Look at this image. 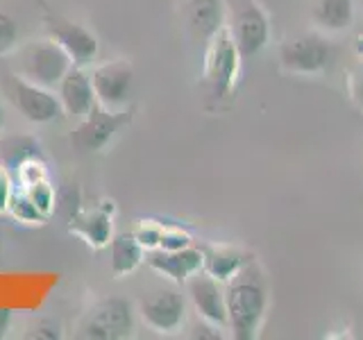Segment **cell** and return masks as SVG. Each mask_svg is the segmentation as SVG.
Here are the masks:
<instances>
[{
    "label": "cell",
    "mask_w": 363,
    "mask_h": 340,
    "mask_svg": "<svg viewBox=\"0 0 363 340\" xmlns=\"http://www.w3.org/2000/svg\"><path fill=\"white\" fill-rule=\"evenodd\" d=\"M236 48L241 57L257 55L268 43V21L261 9L250 5L236 18Z\"/></svg>",
    "instance_id": "9a60e30c"
},
{
    "label": "cell",
    "mask_w": 363,
    "mask_h": 340,
    "mask_svg": "<svg viewBox=\"0 0 363 340\" xmlns=\"http://www.w3.org/2000/svg\"><path fill=\"white\" fill-rule=\"evenodd\" d=\"M134 313L128 300L111 298L100 302L79 327V336L94 340H121L132 334Z\"/></svg>",
    "instance_id": "5b68a950"
},
{
    "label": "cell",
    "mask_w": 363,
    "mask_h": 340,
    "mask_svg": "<svg viewBox=\"0 0 363 340\" xmlns=\"http://www.w3.org/2000/svg\"><path fill=\"white\" fill-rule=\"evenodd\" d=\"M184 300L173 290L157 293L152 298L141 302V317L143 322L157 334H170L177 332L184 322Z\"/></svg>",
    "instance_id": "8fae6325"
},
{
    "label": "cell",
    "mask_w": 363,
    "mask_h": 340,
    "mask_svg": "<svg viewBox=\"0 0 363 340\" xmlns=\"http://www.w3.org/2000/svg\"><path fill=\"white\" fill-rule=\"evenodd\" d=\"M281 66L293 73H318L329 62V48L318 37H300L281 45Z\"/></svg>",
    "instance_id": "4fadbf2b"
},
{
    "label": "cell",
    "mask_w": 363,
    "mask_h": 340,
    "mask_svg": "<svg viewBox=\"0 0 363 340\" xmlns=\"http://www.w3.org/2000/svg\"><path fill=\"white\" fill-rule=\"evenodd\" d=\"M202 254H204L202 270L218 281H230L236 272L247 264V259L243 254L234 252V249H225V247H207V249H202Z\"/></svg>",
    "instance_id": "ac0fdd59"
},
{
    "label": "cell",
    "mask_w": 363,
    "mask_h": 340,
    "mask_svg": "<svg viewBox=\"0 0 363 340\" xmlns=\"http://www.w3.org/2000/svg\"><path fill=\"white\" fill-rule=\"evenodd\" d=\"M0 261H3V227H0Z\"/></svg>",
    "instance_id": "4dcf8cb0"
},
{
    "label": "cell",
    "mask_w": 363,
    "mask_h": 340,
    "mask_svg": "<svg viewBox=\"0 0 363 340\" xmlns=\"http://www.w3.org/2000/svg\"><path fill=\"white\" fill-rule=\"evenodd\" d=\"M315 18L329 30H343L352 26L354 7H352V0H320L315 9Z\"/></svg>",
    "instance_id": "d6986e66"
},
{
    "label": "cell",
    "mask_w": 363,
    "mask_h": 340,
    "mask_svg": "<svg viewBox=\"0 0 363 340\" xmlns=\"http://www.w3.org/2000/svg\"><path fill=\"white\" fill-rule=\"evenodd\" d=\"M68 230L82 238L91 249H102L113 238V213L100 204L94 209H77L68 218Z\"/></svg>",
    "instance_id": "5bb4252c"
},
{
    "label": "cell",
    "mask_w": 363,
    "mask_h": 340,
    "mask_svg": "<svg viewBox=\"0 0 363 340\" xmlns=\"http://www.w3.org/2000/svg\"><path fill=\"white\" fill-rule=\"evenodd\" d=\"M238 68V48L232 34L227 30H218L209 39V48L204 55V75L211 82L213 91L218 96L227 94L234 84Z\"/></svg>",
    "instance_id": "ba28073f"
},
{
    "label": "cell",
    "mask_w": 363,
    "mask_h": 340,
    "mask_svg": "<svg viewBox=\"0 0 363 340\" xmlns=\"http://www.w3.org/2000/svg\"><path fill=\"white\" fill-rule=\"evenodd\" d=\"M145 264L162 277L173 283H186L193 275H198L204 266L202 249L182 247V249H147Z\"/></svg>",
    "instance_id": "9c48e42d"
},
{
    "label": "cell",
    "mask_w": 363,
    "mask_h": 340,
    "mask_svg": "<svg viewBox=\"0 0 363 340\" xmlns=\"http://www.w3.org/2000/svg\"><path fill=\"white\" fill-rule=\"evenodd\" d=\"M134 109H107L100 102L91 109L84 118H79V125L73 134V143L82 152H100L113 141L125 125L132 123Z\"/></svg>",
    "instance_id": "3957f363"
},
{
    "label": "cell",
    "mask_w": 363,
    "mask_h": 340,
    "mask_svg": "<svg viewBox=\"0 0 363 340\" xmlns=\"http://www.w3.org/2000/svg\"><path fill=\"white\" fill-rule=\"evenodd\" d=\"M7 96L14 102V107L23 113V118L37 125H45L60 120L64 116V107L60 96L52 94V89L32 84L28 79L18 77L16 73L7 79Z\"/></svg>",
    "instance_id": "277c9868"
},
{
    "label": "cell",
    "mask_w": 363,
    "mask_h": 340,
    "mask_svg": "<svg viewBox=\"0 0 363 340\" xmlns=\"http://www.w3.org/2000/svg\"><path fill=\"white\" fill-rule=\"evenodd\" d=\"M3 125H5V113H3V107H0V130H3Z\"/></svg>",
    "instance_id": "1f68e13d"
},
{
    "label": "cell",
    "mask_w": 363,
    "mask_h": 340,
    "mask_svg": "<svg viewBox=\"0 0 363 340\" xmlns=\"http://www.w3.org/2000/svg\"><path fill=\"white\" fill-rule=\"evenodd\" d=\"M189 23L200 39H211L223 28V0H191Z\"/></svg>",
    "instance_id": "e0dca14e"
},
{
    "label": "cell",
    "mask_w": 363,
    "mask_h": 340,
    "mask_svg": "<svg viewBox=\"0 0 363 340\" xmlns=\"http://www.w3.org/2000/svg\"><path fill=\"white\" fill-rule=\"evenodd\" d=\"M189 298L196 306L198 315L202 320L211 324H227V302H225V290L220 288V281L213 279L211 275H193L189 281Z\"/></svg>",
    "instance_id": "7c38bea8"
},
{
    "label": "cell",
    "mask_w": 363,
    "mask_h": 340,
    "mask_svg": "<svg viewBox=\"0 0 363 340\" xmlns=\"http://www.w3.org/2000/svg\"><path fill=\"white\" fill-rule=\"evenodd\" d=\"M57 96H60L66 116H73L77 120L84 118L98 105L91 75L84 73V66H71V71L64 75L60 86H57Z\"/></svg>",
    "instance_id": "30bf717a"
},
{
    "label": "cell",
    "mask_w": 363,
    "mask_h": 340,
    "mask_svg": "<svg viewBox=\"0 0 363 340\" xmlns=\"http://www.w3.org/2000/svg\"><path fill=\"white\" fill-rule=\"evenodd\" d=\"M18 43V26L9 14L0 11V55H7Z\"/></svg>",
    "instance_id": "cb8c5ba5"
},
{
    "label": "cell",
    "mask_w": 363,
    "mask_h": 340,
    "mask_svg": "<svg viewBox=\"0 0 363 340\" xmlns=\"http://www.w3.org/2000/svg\"><path fill=\"white\" fill-rule=\"evenodd\" d=\"M45 30H48V37L71 57L73 66H86L91 60H96L100 43L89 28L62 16H48L45 18Z\"/></svg>",
    "instance_id": "52a82bcc"
},
{
    "label": "cell",
    "mask_w": 363,
    "mask_h": 340,
    "mask_svg": "<svg viewBox=\"0 0 363 340\" xmlns=\"http://www.w3.org/2000/svg\"><path fill=\"white\" fill-rule=\"evenodd\" d=\"M145 249L143 245L136 241L134 232H125L111 238L109 243V266L113 277H125L143 264Z\"/></svg>",
    "instance_id": "2e32d148"
},
{
    "label": "cell",
    "mask_w": 363,
    "mask_h": 340,
    "mask_svg": "<svg viewBox=\"0 0 363 340\" xmlns=\"http://www.w3.org/2000/svg\"><path fill=\"white\" fill-rule=\"evenodd\" d=\"M225 302L227 322L232 324L234 338L252 340L266 313V288L255 268L243 266L236 272L225 290Z\"/></svg>",
    "instance_id": "6da1fadb"
},
{
    "label": "cell",
    "mask_w": 363,
    "mask_h": 340,
    "mask_svg": "<svg viewBox=\"0 0 363 340\" xmlns=\"http://www.w3.org/2000/svg\"><path fill=\"white\" fill-rule=\"evenodd\" d=\"M14 181L9 179V175L5 173V170H0V213L7 211V204H9V198L11 193H14Z\"/></svg>",
    "instance_id": "484cf974"
},
{
    "label": "cell",
    "mask_w": 363,
    "mask_h": 340,
    "mask_svg": "<svg viewBox=\"0 0 363 340\" xmlns=\"http://www.w3.org/2000/svg\"><path fill=\"white\" fill-rule=\"evenodd\" d=\"M14 173H16V179L14 181H16L21 188H26V186L37 184V181L48 179V170H45L43 157H30V159H26V162H21L14 168Z\"/></svg>",
    "instance_id": "44dd1931"
},
{
    "label": "cell",
    "mask_w": 363,
    "mask_h": 340,
    "mask_svg": "<svg viewBox=\"0 0 363 340\" xmlns=\"http://www.w3.org/2000/svg\"><path fill=\"white\" fill-rule=\"evenodd\" d=\"M21 188V186H18ZM28 193V198L34 202V207H37L41 211V215L45 220L50 218L52 211H55V204H57V198H55V188L50 186V181L48 179H43V181H37V184H32V186H26L23 188Z\"/></svg>",
    "instance_id": "7402d4cb"
},
{
    "label": "cell",
    "mask_w": 363,
    "mask_h": 340,
    "mask_svg": "<svg viewBox=\"0 0 363 340\" xmlns=\"http://www.w3.org/2000/svg\"><path fill=\"white\" fill-rule=\"evenodd\" d=\"M357 98H359V102L363 105V68H361L359 79H357Z\"/></svg>",
    "instance_id": "f1b7e54d"
},
{
    "label": "cell",
    "mask_w": 363,
    "mask_h": 340,
    "mask_svg": "<svg viewBox=\"0 0 363 340\" xmlns=\"http://www.w3.org/2000/svg\"><path fill=\"white\" fill-rule=\"evenodd\" d=\"M7 213L14 220L23 222V225H43L45 222L41 211L34 207V202L28 198V193L23 188H18V186L14 188V193H11V198H9Z\"/></svg>",
    "instance_id": "ffe728a7"
},
{
    "label": "cell",
    "mask_w": 363,
    "mask_h": 340,
    "mask_svg": "<svg viewBox=\"0 0 363 340\" xmlns=\"http://www.w3.org/2000/svg\"><path fill=\"white\" fill-rule=\"evenodd\" d=\"M189 243H191V236L186 232L166 227L162 243H159V249H182V247H189Z\"/></svg>",
    "instance_id": "d4e9b609"
},
{
    "label": "cell",
    "mask_w": 363,
    "mask_h": 340,
    "mask_svg": "<svg viewBox=\"0 0 363 340\" xmlns=\"http://www.w3.org/2000/svg\"><path fill=\"white\" fill-rule=\"evenodd\" d=\"M9 327H11V311L5 309V306H0V338L7 336Z\"/></svg>",
    "instance_id": "4316f807"
},
{
    "label": "cell",
    "mask_w": 363,
    "mask_h": 340,
    "mask_svg": "<svg viewBox=\"0 0 363 340\" xmlns=\"http://www.w3.org/2000/svg\"><path fill=\"white\" fill-rule=\"evenodd\" d=\"M164 225L152 222V220H143L139 227L134 230L136 241L143 245V249H157L159 243H162V236H164Z\"/></svg>",
    "instance_id": "603a6c76"
},
{
    "label": "cell",
    "mask_w": 363,
    "mask_h": 340,
    "mask_svg": "<svg viewBox=\"0 0 363 340\" xmlns=\"http://www.w3.org/2000/svg\"><path fill=\"white\" fill-rule=\"evenodd\" d=\"M34 336L37 338H60V329L52 327V324H41L39 329H34Z\"/></svg>",
    "instance_id": "83f0119b"
},
{
    "label": "cell",
    "mask_w": 363,
    "mask_h": 340,
    "mask_svg": "<svg viewBox=\"0 0 363 340\" xmlns=\"http://www.w3.org/2000/svg\"><path fill=\"white\" fill-rule=\"evenodd\" d=\"M354 48H357V52H359V55H363V34L357 39V45H354Z\"/></svg>",
    "instance_id": "f546056e"
},
{
    "label": "cell",
    "mask_w": 363,
    "mask_h": 340,
    "mask_svg": "<svg viewBox=\"0 0 363 340\" xmlns=\"http://www.w3.org/2000/svg\"><path fill=\"white\" fill-rule=\"evenodd\" d=\"M91 84H94L96 98L102 107L107 109H125L130 102L134 71L128 60L105 62L94 68L91 73Z\"/></svg>",
    "instance_id": "8992f818"
},
{
    "label": "cell",
    "mask_w": 363,
    "mask_h": 340,
    "mask_svg": "<svg viewBox=\"0 0 363 340\" xmlns=\"http://www.w3.org/2000/svg\"><path fill=\"white\" fill-rule=\"evenodd\" d=\"M16 75L32 84L45 89H57L64 75L71 71V57L50 37L43 41H30L16 52Z\"/></svg>",
    "instance_id": "7a4b0ae2"
}]
</instances>
